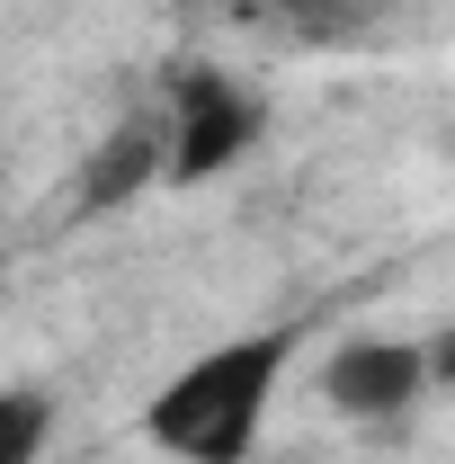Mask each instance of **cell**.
<instances>
[{
  "instance_id": "obj_4",
  "label": "cell",
  "mask_w": 455,
  "mask_h": 464,
  "mask_svg": "<svg viewBox=\"0 0 455 464\" xmlns=\"http://www.w3.org/2000/svg\"><path fill=\"white\" fill-rule=\"evenodd\" d=\"M152 179H161V125H152V116H125L108 143L90 152V170H81V215H116V206H134Z\"/></svg>"
},
{
  "instance_id": "obj_3",
  "label": "cell",
  "mask_w": 455,
  "mask_h": 464,
  "mask_svg": "<svg viewBox=\"0 0 455 464\" xmlns=\"http://www.w3.org/2000/svg\"><path fill=\"white\" fill-rule=\"evenodd\" d=\"M429 384H438V375H429V348H411V340H348V348H331V366H322V393H331V411H348V420H402Z\"/></svg>"
},
{
  "instance_id": "obj_2",
  "label": "cell",
  "mask_w": 455,
  "mask_h": 464,
  "mask_svg": "<svg viewBox=\"0 0 455 464\" xmlns=\"http://www.w3.org/2000/svg\"><path fill=\"white\" fill-rule=\"evenodd\" d=\"M268 108L232 90L224 72H179L170 81V125H161V179H215L259 143Z\"/></svg>"
},
{
  "instance_id": "obj_5",
  "label": "cell",
  "mask_w": 455,
  "mask_h": 464,
  "mask_svg": "<svg viewBox=\"0 0 455 464\" xmlns=\"http://www.w3.org/2000/svg\"><path fill=\"white\" fill-rule=\"evenodd\" d=\"M45 429H54L45 393H0V464H36L45 456Z\"/></svg>"
},
{
  "instance_id": "obj_1",
  "label": "cell",
  "mask_w": 455,
  "mask_h": 464,
  "mask_svg": "<svg viewBox=\"0 0 455 464\" xmlns=\"http://www.w3.org/2000/svg\"><path fill=\"white\" fill-rule=\"evenodd\" d=\"M295 340H304V331L277 322V331H241V340L206 348L197 366H179L170 384L152 393L143 438H152L161 456H179V464H241L259 447V420L277 402L286 366H295Z\"/></svg>"
}]
</instances>
